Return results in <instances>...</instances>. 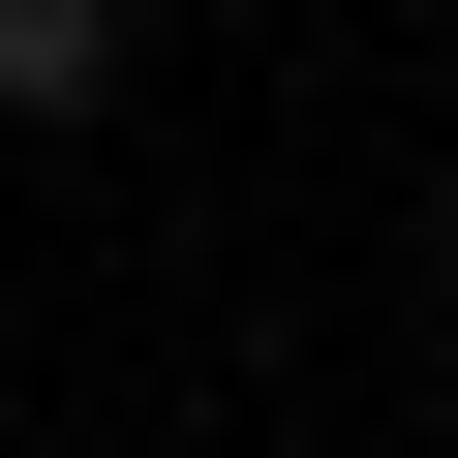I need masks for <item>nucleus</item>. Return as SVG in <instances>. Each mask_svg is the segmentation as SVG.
I'll use <instances>...</instances> for the list:
<instances>
[{"label": "nucleus", "mask_w": 458, "mask_h": 458, "mask_svg": "<svg viewBox=\"0 0 458 458\" xmlns=\"http://www.w3.org/2000/svg\"><path fill=\"white\" fill-rule=\"evenodd\" d=\"M123 92V0H0V123H92Z\"/></svg>", "instance_id": "nucleus-1"}]
</instances>
